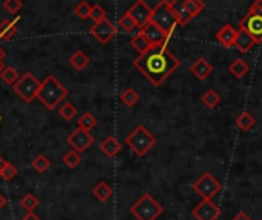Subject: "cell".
<instances>
[{
  "instance_id": "obj_1",
  "label": "cell",
  "mask_w": 262,
  "mask_h": 220,
  "mask_svg": "<svg viewBox=\"0 0 262 220\" xmlns=\"http://www.w3.org/2000/svg\"><path fill=\"white\" fill-rule=\"evenodd\" d=\"M180 64L181 61L167 49L166 44L152 46L134 61V67L141 72L155 87H160L180 67Z\"/></svg>"
},
{
  "instance_id": "obj_2",
  "label": "cell",
  "mask_w": 262,
  "mask_h": 220,
  "mask_svg": "<svg viewBox=\"0 0 262 220\" xmlns=\"http://www.w3.org/2000/svg\"><path fill=\"white\" fill-rule=\"evenodd\" d=\"M69 90L66 89V86H63L54 75H48L41 84H40V90L37 93V100L49 110L57 109V106L68 96Z\"/></svg>"
},
{
  "instance_id": "obj_3",
  "label": "cell",
  "mask_w": 262,
  "mask_h": 220,
  "mask_svg": "<svg viewBox=\"0 0 262 220\" xmlns=\"http://www.w3.org/2000/svg\"><path fill=\"white\" fill-rule=\"evenodd\" d=\"M124 142L137 156H144L157 145V138L144 126L140 124L126 136Z\"/></svg>"
},
{
  "instance_id": "obj_4",
  "label": "cell",
  "mask_w": 262,
  "mask_h": 220,
  "mask_svg": "<svg viewBox=\"0 0 262 220\" xmlns=\"http://www.w3.org/2000/svg\"><path fill=\"white\" fill-rule=\"evenodd\" d=\"M129 211L137 220H157L164 213V208L154 199L150 193H144L129 208Z\"/></svg>"
},
{
  "instance_id": "obj_5",
  "label": "cell",
  "mask_w": 262,
  "mask_h": 220,
  "mask_svg": "<svg viewBox=\"0 0 262 220\" xmlns=\"http://www.w3.org/2000/svg\"><path fill=\"white\" fill-rule=\"evenodd\" d=\"M150 21L155 23L167 37H170L173 34L175 28L178 26V21H177L173 12L170 11L167 0H161L155 8H152Z\"/></svg>"
},
{
  "instance_id": "obj_6",
  "label": "cell",
  "mask_w": 262,
  "mask_h": 220,
  "mask_svg": "<svg viewBox=\"0 0 262 220\" xmlns=\"http://www.w3.org/2000/svg\"><path fill=\"white\" fill-rule=\"evenodd\" d=\"M40 84H41V81H38L32 72H25L23 75H20L18 81L12 86V89L23 103L31 104L37 98Z\"/></svg>"
},
{
  "instance_id": "obj_7",
  "label": "cell",
  "mask_w": 262,
  "mask_h": 220,
  "mask_svg": "<svg viewBox=\"0 0 262 220\" xmlns=\"http://www.w3.org/2000/svg\"><path fill=\"white\" fill-rule=\"evenodd\" d=\"M192 188L201 198V201H212L223 190V185L212 173L206 172L195 181Z\"/></svg>"
},
{
  "instance_id": "obj_8",
  "label": "cell",
  "mask_w": 262,
  "mask_h": 220,
  "mask_svg": "<svg viewBox=\"0 0 262 220\" xmlns=\"http://www.w3.org/2000/svg\"><path fill=\"white\" fill-rule=\"evenodd\" d=\"M89 34L100 44H106L117 35V26L109 18H104V20H101L98 23H94L91 26V29H89Z\"/></svg>"
},
{
  "instance_id": "obj_9",
  "label": "cell",
  "mask_w": 262,
  "mask_h": 220,
  "mask_svg": "<svg viewBox=\"0 0 262 220\" xmlns=\"http://www.w3.org/2000/svg\"><path fill=\"white\" fill-rule=\"evenodd\" d=\"M66 142L72 147V150H75L77 153L81 155L95 142V138H94V135H91V132H86V130H81V129H75L66 138Z\"/></svg>"
},
{
  "instance_id": "obj_10",
  "label": "cell",
  "mask_w": 262,
  "mask_h": 220,
  "mask_svg": "<svg viewBox=\"0 0 262 220\" xmlns=\"http://www.w3.org/2000/svg\"><path fill=\"white\" fill-rule=\"evenodd\" d=\"M127 14L132 17V20L135 21L137 28H143L150 21V15H152V8L144 2V0H138L135 2L129 9Z\"/></svg>"
},
{
  "instance_id": "obj_11",
  "label": "cell",
  "mask_w": 262,
  "mask_h": 220,
  "mask_svg": "<svg viewBox=\"0 0 262 220\" xmlns=\"http://www.w3.org/2000/svg\"><path fill=\"white\" fill-rule=\"evenodd\" d=\"M192 216L196 220H218L221 216V208L213 204V201H201L192 210Z\"/></svg>"
},
{
  "instance_id": "obj_12",
  "label": "cell",
  "mask_w": 262,
  "mask_h": 220,
  "mask_svg": "<svg viewBox=\"0 0 262 220\" xmlns=\"http://www.w3.org/2000/svg\"><path fill=\"white\" fill-rule=\"evenodd\" d=\"M140 34L152 44V46H161V44H166L167 46V41L170 37H167L155 23L149 21L146 26H143L140 29Z\"/></svg>"
},
{
  "instance_id": "obj_13",
  "label": "cell",
  "mask_w": 262,
  "mask_h": 220,
  "mask_svg": "<svg viewBox=\"0 0 262 220\" xmlns=\"http://www.w3.org/2000/svg\"><path fill=\"white\" fill-rule=\"evenodd\" d=\"M239 28L246 29L255 38L256 43H262V15H250V14H247L241 20Z\"/></svg>"
},
{
  "instance_id": "obj_14",
  "label": "cell",
  "mask_w": 262,
  "mask_h": 220,
  "mask_svg": "<svg viewBox=\"0 0 262 220\" xmlns=\"http://www.w3.org/2000/svg\"><path fill=\"white\" fill-rule=\"evenodd\" d=\"M255 44H258L256 41H255V38L246 31V29H243V28H239L238 29V35H236V40H235V44H233V47L236 49V51H239L241 54H247Z\"/></svg>"
},
{
  "instance_id": "obj_15",
  "label": "cell",
  "mask_w": 262,
  "mask_h": 220,
  "mask_svg": "<svg viewBox=\"0 0 262 220\" xmlns=\"http://www.w3.org/2000/svg\"><path fill=\"white\" fill-rule=\"evenodd\" d=\"M190 72L200 80V81H204L207 80L212 72H213V66L206 60V58H198L192 66H190Z\"/></svg>"
},
{
  "instance_id": "obj_16",
  "label": "cell",
  "mask_w": 262,
  "mask_h": 220,
  "mask_svg": "<svg viewBox=\"0 0 262 220\" xmlns=\"http://www.w3.org/2000/svg\"><path fill=\"white\" fill-rule=\"evenodd\" d=\"M238 35V29H235L232 25H224L218 32H216V40L226 47H233L235 40Z\"/></svg>"
},
{
  "instance_id": "obj_17",
  "label": "cell",
  "mask_w": 262,
  "mask_h": 220,
  "mask_svg": "<svg viewBox=\"0 0 262 220\" xmlns=\"http://www.w3.org/2000/svg\"><path fill=\"white\" fill-rule=\"evenodd\" d=\"M121 142L114 136V135H109L106 136L101 142H100V150L107 156V158H115L120 152H121Z\"/></svg>"
},
{
  "instance_id": "obj_18",
  "label": "cell",
  "mask_w": 262,
  "mask_h": 220,
  "mask_svg": "<svg viewBox=\"0 0 262 220\" xmlns=\"http://www.w3.org/2000/svg\"><path fill=\"white\" fill-rule=\"evenodd\" d=\"M112 194H114L112 187H111L107 182H104V181L98 182V184L94 187V190H92V196H94L98 202H107V201L112 198Z\"/></svg>"
},
{
  "instance_id": "obj_19",
  "label": "cell",
  "mask_w": 262,
  "mask_h": 220,
  "mask_svg": "<svg viewBox=\"0 0 262 220\" xmlns=\"http://www.w3.org/2000/svg\"><path fill=\"white\" fill-rule=\"evenodd\" d=\"M183 8H184L187 17L190 20H193L195 17H198L206 9V3L201 2V0H184L183 2Z\"/></svg>"
},
{
  "instance_id": "obj_20",
  "label": "cell",
  "mask_w": 262,
  "mask_h": 220,
  "mask_svg": "<svg viewBox=\"0 0 262 220\" xmlns=\"http://www.w3.org/2000/svg\"><path fill=\"white\" fill-rule=\"evenodd\" d=\"M249 70H250V66H249V64L246 63V60H243V58L233 60V63L229 66V72H230L235 78H238V80L244 78V77L249 74Z\"/></svg>"
},
{
  "instance_id": "obj_21",
  "label": "cell",
  "mask_w": 262,
  "mask_h": 220,
  "mask_svg": "<svg viewBox=\"0 0 262 220\" xmlns=\"http://www.w3.org/2000/svg\"><path fill=\"white\" fill-rule=\"evenodd\" d=\"M255 124H256L255 116H253L252 113H249L247 110H243V112L239 113V116L236 118V126H238V129L243 130V132L252 130V129L255 127Z\"/></svg>"
},
{
  "instance_id": "obj_22",
  "label": "cell",
  "mask_w": 262,
  "mask_h": 220,
  "mask_svg": "<svg viewBox=\"0 0 262 220\" xmlns=\"http://www.w3.org/2000/svg\"><path fill=\"white\" fill-rule=\"evenodd\" d=\"M89 57L83 52V51H75L71 57H69V64L75 69V70H83L88 64H89Z\"/></svg>"
},
{
  "instance_id": "obj_23",
  "label": "cell",
  "mask_w": 262,
  "mask_h": 220,
  "mask_svg": "<svg viewBox=\"0 0 262 220\" xmlns=\"http://www.w3.org/2000/svg\"><path fill=\"white\" fill-rule=\"evenodd\" d=\"M17 35V26L11 20H3L0 21V40L8 41Z\"/></svg>"
},
{
  "instance_id": "obj_24",
  "label": "cell",
  "mask_w": 262,
  "mask_h": 220,
  "mask_svg": "<svg viewBox=\"0 0 262 220\" xmlns=\"http://www.w3.org/2000/svg\"><path fill=\"white\" fill-rule=\"evenodd\" d=\"M130 46L141 55V54H144V52H147L150 47H152V44L138 32L137 35H134L132 38H130Z\"/></svg>"
},
{
  "instance_id": "obj_25",
  "label": "cell",
  "mask_w": 262,
  "mask_h": 220,
  "mask_svg": "<svg viewBox=\"0 0 262 220\" xmlns=\"http://www.w3.org/2000/svg\"><path fill=\"white\" fill-rule=\"evenodd\" d=\"M221 95L215 90V89H209L203 96H201V101L206 107L209 109H215L220 103H221Z\"/></svg>"
},
{
  "instance_id": "obj_26",
  "label": "cell",
  "mask_w": 262,
  "mask_h": 220,
  "mask_svg": "<svg viewBox=\"0 0 262 220\" xmlns=\"http://www.w3.org/2000/svg\"><path fill=\"white\" fill-rule=\"evenodd\" d=\"M77 124H78V129L86 130V132H91V130L95 129V126H97V118H95L91 112H84V113L77 119Z\"/></svg>"
},
{
  "instance_id": "obj_27",
  "label": "cell",
  "mask_w": 262,
  "mask_h": 220,
  "mask_svg": "<svg viewBox=\"0 0 262 220\" xmlns=\"http://www.w3.org/2000/svg\"><path fill=\"white\" fill-rule=\"evenodd\" d=\"M18 205H20V208L25 210L26 213H34V210L40 205V202H38V199H37L32 193H26V194L20 199Z\"/></svg>"
},
{
  "instance_id": "obj_28",
  "label": "cell",
  "mask_w": 262,
  "mask_h": 220,
  "mask_svg": "<svg viewBox=\"0 0 262 220\" xmlns=\"http://www.w3.org/2000/svg\"><path fill=\"white\" fill-rule=\"evenodd\" d=\"M120 100H121V103H123L124 106L134 107V106L140 101V95H138V92H137L135 89L127 87V89H124L123 93L120 95Z\"/></svg>"
},
{
  "instance_id": "obj_29",
  "label": "cell",
  "mask_w": 262,
  "mask_h": 220,
  "mask_svg": "<svg viewBox=\"0 0 262 220\" xmlns=\"http://www.w3.org/2000/svg\"><path fill=\"white\" fill-rule=\"evenodd\" d=\"M0 78H2V81H3L5 84H8V86H14V84L18 81L20 74H18V72H17V69H14L12 66H5L3 72L0 74Z\"/></svg>"
},
{
  "instance_id": "obj_30",
  "label": "cell",
  "mask_w": 262,
  "mask_h": 220,
  "mask_svg": "<svg viewBox=\"0 0 262 220\" xmlns=\"http://www.w3.org/2000/svg\"><path fill=\"white\" fill-rule=\"evenodd\" d=\"M32 170H35L37 173H46V170L51 167V161L48 159L46 155H37L32 162H31Z\"/></svg>"
},
{
  "instance_id": "obj_31",
  "label": "cell",
  "mask_w": 262,
  "mask_h": 220,
  "mask_svg": "<svg viewBox=\"0 0 262 220\" xmlns=\"http://www.w3.org/2000/svg\"><path fill=\"white\" fill-rule=\"evenodd\" d=\"M63 164L68 167V168H77L80 164H81V155L80 153H77L75 150H69L64 156H63Z\"/></svg>"
},
{
  "instance_id": "obj_32",
  "label": "cell",
  "mask_w": 262,
  "mask_h": 220,
  "mask_svg": "<svg viewBox=\"0 0 262 220\" xmlns=\"http://www.w3.org/2000/svg\"><path fill=\"white\" fill-rule=\"evenodd\" d=\"M17 175H18V168H17L12 162H9V161H3L2 176H0V178H2L3 181L9 182V181H12Z\"/></svg>"
},
{
  "instance_id": "obj_33",
  "label": "cell",
  "mask_w": 262,
  "mask_h": 220,
  "mask_svg": "<svg viewBox=\"0 0 262 220\" xmlns=\"http://www.w3.org/2000/svg\"><path fill=\"white\" fill-rule=\"evenodd\" d=\"M78 110L72 103H64L60 109H58V115L64 119V121H72L77 116Z\"/></svg>"
},
{
  "instance_id": "obj_34",
  "label": "cell",
  "mask_w": 262,
  "mask_h": 220,
  "mask_svg": "<svg viewBox=\"0 0 262 220\" xmlns=\"http://www.w3.org/2000/svg\"><path fill=\"white\" fill-rule=\"evenodd\" d=\"M91 6H92V5H89L88 2L81 0V2H78V3L75 5L74 12H75V15H77L78 18L88 20V18H89V14H91Z\"/></svg>"
},
{
  "instance_id": "obj_35",
  "label": "cell",
  "mask_w": 262,
  "mask_h": 220,
  "mask_svg": "<svg viewBox=\"0 0 262 220\" xmlns=\"http://www.w3.org/2000/svg\"><path fill=\"white\" fill-rule=\"evenodd\" d=\"M89 18H92V20H94V23H98V21H101V20L107 18V17H106V11H104V8H103V6H100L98 3L92 5V6H91Z\"/></svg>"
},
{
  "instance_id": "obj_36",
  "label": "cell",
  "mask_w": 262,
  "mask_h": 220,
  "mask_svg": "<svg viewBox=\"0 0 262 220\" xmlns=\"http://www.w3.org/2000/svg\"><path fill=\"white\" fill-rule=\"evenodd\" d=\"M118 25H120V28H121L124 32H130V31H134V29L137 28L135 21L132 20V17H130L127 12H124V14L120 17V20H118Z\"/></svg>"
},
{
  "instance_id": "obj_37",
  "label": "cell",
  "mask_w": 262,
  "mask_h": 220,
  "mask_svg": "<svg viewBox=\"0 0 262 220\" xmlns=\"http://www.w3.org/2000/svg\"><path fill=\"white\" fill-rule=\"evenodd\" d=\"M3 8L6 9V12L15 14L23 8V3L20 0H5L3 2Z\"/></svg>"
},
{
  "instance_id": "obj_38",
  "label": "cell",
  "mask_w": 262,
  "mask_h": 220,
  "mask_svg": "<svg viewBox=\"0 0 262 220\" xmlns=\"http://www.w3.org/2000/svg\"><path fill=\"white\" fill-rule=\"evenodd\" d=\"M249 14L250 15H262V0H256L250 5Z\"/></svg>"
},
{
  "instance_id": "obj_39",
  "label": "cell",
  "mask_w": 262,
  "mask_h": 220,
  "mask_svg": "<svg viewBox=\"0 0 262 220\" xmlns=\"http://www.w3.org/2000/svg\"><path fill=\"white\" fill-rule=\"evenodd\" d=\"M232 220H252V219L247 216V213H246V211H239V213H238V214H236V216H235Z\"/></svg>"
},
{
  "instance_id": "obj_40",
  "label": "cell",
  "mask_w": 262,
  "mask_h": 220,
  "mask_svg": "<svg viewBox=\"0 0 262 220\" xmlns=\"http://www.w3.org/2000/svg\"><path fill=\"white\" fill-rule=\"evenodd\" d=\"M21 220H40V217H38L37 214H34V213H26V214L21 217Z\"/></svg>"
},
{
  "instance_id": "obj_41",
  "label": "cell",
  "mask_w": 262,
  "mask_h": 220,
  "mask_svg": "<svg viewBox=\"0 0 262 220\" xmlns=\"http://www.w3.org/2000/svg\"><path fill=\"white\" fill-rule=\"evenodd\" d=\"M6 204H8V199H6V198H5V196L0 193V210H2V208L6 205Z\"/></svg>"
},
{
  "instance_id": "obj_42",
  "label": "cell",
  "mask_w": 262,
  "mask_h": 220,
  "mask_svg": "<svg viewBox=\"0 0 262 220\" xmlns=\"http://www.w3.org/2000/svg\"><path fill=\"white\" fill-rule=\"evenodd\" d=\"M6 57V51L0 46V61H3V58Z\"/></svg>"
},
{
  "instance_id": "obj_43",
  "label": "cell",
  "mask_w": 262,
  "mask_h": 220,
  "mask_svg": "<svg viewBox=\"0 0 262 220\" xmlns=\"http://www.w3.org/2000/svg\"><path fill=\"white\" fill-rule=\"evenodd\" d=\"M3 161H5V159L0 156V176H2V167H3Z\"/></svg>"
},
{
  "instance_id": "obj_44",
  "label": "cell",
  "mask_w": 262,
  "mask_h": 220,
  "mask_svg": "<svg viewBox=\"0 0 262 220\" xmlns=\"http://www.w3.org/2000/svg\"><path fill=\"white\" fill-rule=\"evenodd\" d=\"M3 69H5V64H3V61H0V74L3 72Z\"/></svg>"
},
{
  "instance_id": "obj_45",
  "label": "cell",
  "mask_w": 262,
  "mask_h": 220,
  "mask_svg": "<svg viewBox=\"0 0 262 220\" xmlns=\"http://www.w3.org/2000/svg\"><path fill=\"white\" fill-rule=\"evenodd\" d=\"M259 220H262V217H261V219H259Z\"/></svg>"
}]
</instances>
